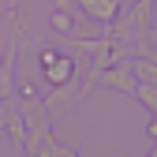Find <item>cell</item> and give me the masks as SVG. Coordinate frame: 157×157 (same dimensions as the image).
<instances>
[{
  "label": "cell",
  "mask_w": 157,
  "mask_h": 157,
  "mask_svg": "<svg viewBox=\"0 0 157 157\" xmlns=\"http://www.w3.org/2000/svg\"><path fill=\"white\" fill-rule=\"evenodd\" d=\"M41 64L49 67V78H52V82H64V78L71 75V64H67V60H60L56 52H41Z\"/></svg>",
  "instance_id": "6da1fadb"
}]
</instances>
